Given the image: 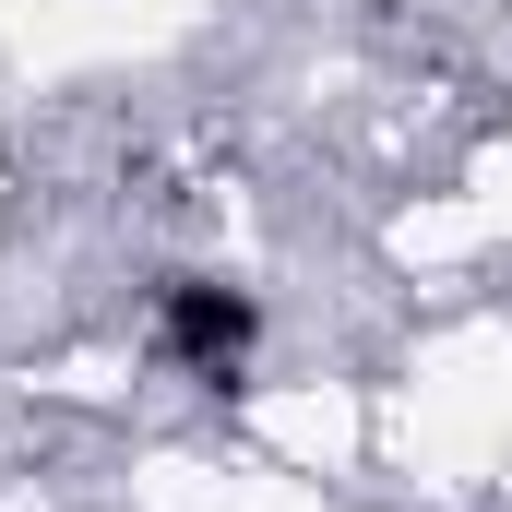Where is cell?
<instances>
[{
  "label": "cell",
  "mask_w": 512,
  "mask_h": 512,
  "mask_svg": "<svg viewBox=\"0 0 512 512\" xmlns=\"http://www.w3.org/2000/svg\"><path fill=\"white\" fill-rule=\"evenodd\" d=\"M251 346H262V298L239 274H155V358H179L215 405L251 393Z\"/></svg>",
  "instance_id": "6da1fadb"
},
{
  "label": "cell",
  "mask_w": 512,
  "mask_h": 512,
  "mask_svg": "<svg viewBox=\"0 0 512 512\" xmlns=\"http://www.w3.org/2000/svg\"><path fill=\"white\" fill-rule=\"evenodd\" d=\"M358 12H405V0H358Z\"/></svg>",
  "instance_id": "7a4b0ae2"
}]
</instances>
